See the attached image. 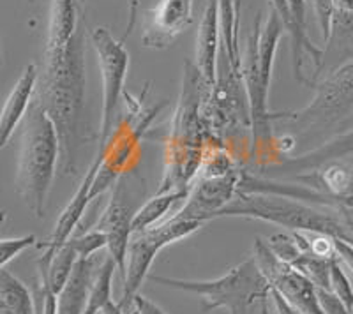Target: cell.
<instances>
[{
    "mask_svg": "<svg viewBox=\"0 0 353 314\" xmlns=\"http://www.w3.org/2000/svg\"><path fill=\"white\" fill-rule=\"evenodd\" d=\"M272 2V9L279 14L281 18L283 25H285V30L290 34V37H293L295 34V27H293V20H292V12H290L288 8V0H270Z\"/></svg>",
    "mask_w": 353,
    "mask_h": 314,
    "instance_id": "cell-29",
    "label": "cell"
},
{
    "mask_svg": "<svg viewBox=\"0 0 353 314\" xmlns=\"http://www.w3.org/2000/svg\"><path fill=\"white\" fill-rule=\"evenodd\" d=\"M90 43L97 55V64L103 78V106H101V125L97 156H106L112 140L117 109L124 96L125 78L129 69V53L125 43L115 39L108 28L96 27L90 32Z\"/></svg>",
    "mask_w": 353,
    "mask_h": 314,
    "instance_id": "cell-9",
    "label": "cell"
},
{
    "mask_svg": "<svg viewBox=\"0 0 353 314\" xmlns=\"http://www.w3.org/2000/svg\"><path fill=\"white\" fill-rule=\"evenodd\" d=\"M212 87L205 80L196 64H184L182 90L172 122V138L168 140L166 168L157 193L175 189H191L203 165L205 115H209Z\"/></svg>",
    "mask_w": 353,
    "mask_h": 314,
    "instance_id": "cell-2",
    "label": "cell"
},
{
    "mask_svg": "<svg viewBox=\"0 0 353 314\" xmlns=\"http://www.w3.org/2000/svg\"><path fill=\"white\" fill-rule=\"evenodd\" d=\"M106 256L96 254L92 258L78 260L77 266L72 270L71 279L68 281L62 293L59 295L57 314H83L85 306H87L88 291H90V286H92L96 272L103 265Z\"/></svg>",
    "mask_w": 353,
    "mask_h": 314,
    "instance_id": "cell-16",
    "label": "cell"
},
{
    "mask_svg": "<svg viewBox=\"0 0 353 314\" xmlns=\"http://www.w3.org/2000/svg\"><path fill=\"white\" fill-rule=\"evenodd\" d=\"M37 81H39V69H37V65H25L23 73L20 74L18 81L11 89L4 103V108H2V117H0V149H6L9 145V141L14 136V131L18 129V125L23 124L28 109H30L34 103V97H36Z\"/></svg>",
    "mask_w": 353,
    "mask_h": 314,
    "instance_id": "cell-13",
    "label": "cell"
},
{
    "mask_svg": "<svg viewBox=\"0 0 353 314\" xmlns=\"http://www.w3.org/2000/svg\"><path fill=\"white\" fill-rule=\"evenodd\" d=\"M0 314H11V313H9V311H6V309H2V307H0Z\"/></svg>",
    "mask_w": 353,
    "mask_h": 314,
    "instance_id": "cell-36",
    "label": "cell"
},
{
    "mask_svg": "<svg viewBox=\"0 0 353 314\" xmlns=\"http://www.w3.org/2000/svg\"><path fill=\"white\" fill-rule=\"evenodd\" d=\"M283 28L285 25L281 18L272 9L263 25H261V17L258 14L248 37L244 64L241 65V69L245 92H248L251 121L254 125V136L260 134L269 136V122L272 121V113L267 109V99H269L274 61L283 36Z\"/></svg>",
    "mask_w": 353,
    "mask_h": 314,
    "instance_id": "cell-6",
    "label": "cell"
},
{
    "mask_svg": "<svg viewBox=\"0 0 353 314\" xmlns=\"http://www.w3.org/2000/svg\"><path fill=\"white\" fill-rule=\"evenodd\" d=\"M230 314H248V309H233L230 311Z\"/></svg>",
    "mask_w": 353,
    "mask_h": 314,
    "instance_id": "cell-35",
    "label": "cell"
},
{
    "mask_svg": "<svg viewBox=\"0 0 353 314\" xmlns=\"http://www.w3.org/2000/svg\"><path fill=\"white\" fill-rule=\"evenodd\" d=\"M101 314H125V313H124V309L121 307V304L113 302L112 300V302L105 307V311H103Z\"/></svg>",
    "mask_w": 353,
    "mask_h": 314,
    "instance_id": "cell-32",
    "label": "cell"
},
{
    "mask_svg": "<svg viewBox=\"0 0 353 314\" xmlns=\"http://www.w3.org/2000/svg\"><path fill=\"white\" fill-rule=\"evenodd\" d=\"M314 9L316 23L320 27L321 39L325 43L330 36V27H332L334 12H336V0H311Z\"/></svg>",
    "mask_w": 353,
    "mask_h": 314,
    "instance_id": "cell-26",
    "label": "cell"
},
{
    "mask_svg": "<svg viewBox=\"0 0 353 314\" xmlns=\"http://www.w3.org/2000/svg\"><path fill=\"white\" fill-rule=\"evenodd\" d=\"M205 222L194 221V219H179L170 218L163 224L150 228L141 233H132L131 244L128 249V263H125L124 275V291L119 300L121 307L125 311L131 309L132 300L140 291L145 279L149 278L150 266L157 254L165 249L166 246H172L175 242L184 240L201 230Z\"/></svg>",
    "mask_w": 353,
    "mask_h": 314,
    "instance_id": "cell-8",
    "label": "cell"
},
{
    "mask_svg": "<svg viewBox=\"0 0 353 314\" xmlns=\"http://www.w3.org/2000/svg\"><path fill=\"white\" fill-rule=\"evenodd\" d=\"M61 166V141L50 115L32 103L21 124L17 159V193L36 218H43L48 194Z\"/></svg>",
    "mask_w": 353,
    "mask_h": 314,
    "instance_id": "cell-3",
    "label": "cell"
},
{
    "mask_svg": "<svg viewBox=\"0 0 353 314\" xmlns=\"http://www.w3.org/2000/svg\"><path fill=\"white\" fill-rule=\"evenodd\" d=\"M34 101L48 113L61 141V171L78 174L83 147L88 145L85 122V28L65 46L44 48Z\"/></svg>",
    "mask_w": 353,
    "mask_h": 314,
    "instance_id": "cell-1",
    "label": "cell"
},
{
    "mask_svg": "<svg viewBox=\"0 0 353 314\" xmlns=\"http://www.w3.org/2000/svg\"><path fill=\"white\" fill-rule=\"evenodd\" d=\"M253 258L269 282L270 290L279 291L295 309L302 314H325L318 288L302 272L283 262L261 238L254 240Z\"/></svg>",
    "mask_w": 353,
    "mask_h": 314,
    "instance_id": "cell-10",
    "label": "cell"
},
{
    "mask_svg": "<svg viewBox=\"0 0 353 314\" xmlns=\"http://www.w3.org/2000/svg\"><path fill=\"white\" fill-rule=\"evenodd\" d=\"M332 260L321 258V256L311 253V251H304V253H302L295 262L290 263V265H292L293 269H297L299 272H302L309 281L313 282L318 290L330 291V266H332Z\"/></svg>",
    "mask_w": 353,
    "mask_h": 314,
    "instance_id": "cell-21",
    "label": "cell"
},
{
    "mask_svg": "<svg viewBox=\"0 0 353 314\" xmlns=\"http://www.w3.org/2000/svg\"><path fill=\"white\" fill-rule=\"evenodd\" d=\"M132 193L129 187L128 175L121 177L112 191L108 203L99 213L96 224L92 228L103 231L108 237V254L115 262L117 270L125 275V263H128V249L132 238V219L137 213V207L132 203ZM88 228V230H92Z\"/></svg>",
    "mask_w": 353,
    "mask_h": 314,
    "instance_id": "cell-11",
    "label": "cell"
},
{
    "mask_svg": "<svg viewBox=\"0 0 353 314\" xmlns=\"http://www.w3.org/2000/svg\"><path fill=\"white\" fill-rule=\"evenodd\" d=\"M69 240L72 242V246L77 249L80 260L92 258V256L99 254V251L108 247V237H106V233L96 230V228L83 231V233L77 235L74 238H69Z\"/></svg>",
    "mask_w": 353,
    "mask_h": 314,
    "instance_id": "cell-24",
    "label": "cell"
},
{
    "mask_svg": "<svg viewBox=\"0 0 353 314\" xmlns=\"http://www.w3.org/2000/svg\"><path fill=\"white\" fill-rule=\"evenodd\" d=\"M219 218H244L269 222L302 233H320L352 242V218L345 209L307 205L301 200L277 194H239L216 213Z\"/></svg>",
    "mask_w": 353,
    "mask_h": 314,
    "instance_id": "cell-4",
    "label": "cell"
},
{
    "mask_svg": "<svg viewBox=\"0 0 353 314\" xmlns=\"http://www.w3.org/2000/svg\"><path fill=\"white\" fill-rule=\"evenodd\" d=\"M219 2V18H221V37L223 46L228 52L233 65L241 69V55H239V17L235 11L233 0H217Z\"/></svg>",
    "mask_w": 353,
    "mask_h": 314,
    "instance_id": "cell-22",
    "label": "cell"
},
{
    "mask_svg": "<svg viewBox=\"0 0 353 314\" xmlns=\"http://www.w3.org/2000/svg\"><path fill=\"white\" fill-rule=\"evenodd\" d=\"M78 260H80V256H78L77 249L72 246V242L69 240L68 244H64L61 249L57 251L55 256H53L48 269V278L39 282L46 284V286L59 297V295L62 293V290L65 288V284H68L69 279H71L72 270L77 266Z\"/></svg>",
    "mask_w": 353,
    "mask_h": 314,
    "instance_id": "cell-20",
    "label": "cell"
},
{
    "mask_svg": "<svg viewBox=\"0 0 353 314\" xmlns=\"http://www.w3.org/2000/svg\"><path fill=\"white\" fill-rule=\"evenodd\" d=\"M235 2V11H237V17H241V6H242V0H233Z\"/></svg>",
    "mask_w": 353,
    "mask_h": 314,
    "instance_id": "cell-34",
    "label": "cell"
},
{
    "mask_svg": "<svg viewBox=\"0 0 353 314\" xmlns=\"http://www.w3.org/2000/svg\"><path fill=\"white\" fill-rule=\"evenodd\" d=\"M0 307L11 314H36L28 288L8 269H0Z\"/></svg>",
    "mask_w": 353,
    "mask_h": 314,
    "instance_id": "cell-18",
    "label": "cell"
},
{
    "mask_svg": "<svg viewBox=\"0 0 353 314\" xmlns=\"http://www.w3.org/2000/svg\"><path fill=\"white\" fill-rule=\"evenodd\" d=\"M221 43H223V37H221L219 2L207 0L196 34V62L194 64L212 89L217 78Z\"/></svg>",
    "mask_w": 353,
    "mask_h": 314,
    "instance_id": "cell-14",
    "label": "cell"
},
{
    "mask_svg": "<svg viewBox=\"0 0 353 314\" xmlns=\"http://www.w3.org/2000/svg\"><path fill=\"white\" fill-rule=\"evenodd\" d=\"M321 300V307H323V313L325 314H352L341 302L336 295H332L330 291L318 290Z\"/></svg>",
    "mask_w": 353,
    "mask_h": 314,
    "instance_id": "cell-27",
    "label": "cell"
},
{
    "mask_svg": "<svg viewBox=\"0 0 353 314\" xmlns=\"http://www.w3.org/2000/svg\"><path fill=\"white\" fill-rule=\"evenodd\" d=\"M314 97L297 112L276 113L272 118L290 122L293 133L309 134L327 129L353 109V61L323 74L311 85Z\"/></svg>",
    "mask_w": 353,
    "mask_h": 314,
    "instance_id": "cell-7",
    "label": "cell"
},
{
    "mask_svg": "<svg viewBox=\"0 0 353 314\" xmlns=\"http://www.w3.org/2000/svg\"><path fill=\"white\" fill-rule=\"evenodd\" d=\"M37 246L36 235H23V237L2 238L0 240V269H8L9 262L18 258L25 249Z\"/></svg>",
    "mask_w": 353,
    "mask_h": 314,
    "instance_id": "cell-25",
    "label": "cell"
},
{
    "mask_svg": "<svg viewBox=\"0 0 353 314\" xmlns=\"http://www.w3.org/2000/svg\"><path fill=\"white\" fill-rule=\"evenodd\" d=\"M129 314H166V313L161 309L159 306L150 302L149 298L141 297V295L138 293L137 297H134V300H132V306L131 309H129Z\"/></svg>",
    "mask_w": 353,
    "mask_h": 314,
    "instance_id": "cell-28",
    "label": "cell"
},
{
    "mask_svg": "<svg viewBox=\"0 0 353 314\" xmlns=\"http://www.w3.org/2000/svg\"><path fill=\"white\" fill-rule=\"evenodd\" d=\"M270 300L274 302V307H276L277 314H302L301 311L295 309V307H293L292 304H290L288 300L279 293V291L270 290Z\"/></svg>",
    "mask_w": 353,
    "mask_h": 314,
    "instance_id": "cell-31",
    "label": "cell"
},
{
    "mask_svg": "<svg viewBox=\"0 0 353 314\" xmlns=\"http://www.w3.org/2000/svg\"><path fill=\"white\" fill-rule=\"evenodd\" d=\"M330 293L336 295L339 302L353 314V288L339 258H334L330 266Z\"/></svg>",
    "mask_w": 353,
    "mask_h": 314,
    "instance_id": "cell-23",
    "label": "cell"
},
{
    "mask_svg": "<svg viewBox=\"0 0 353 314\" xmlns=\"http://www.w3.org/2000/svg\"><path fill=\"white\" fill-rule=\"evenodd\" d=\"M353 154V129L343 134H337L332 140L325 141L323 145L316 147L311 152L297 157H288L277 165L283 174H311L330 163H337L343 157Z\"/></svg>",
    "mask_w": 353,
    "mask_h": 314,
    "instance_id": "cell-15",
    "label": "cell"
},
{
    "mask_svg": "<svg viewBox=\"0 0 353 314\" xmlns=\"http://www.w3.org/2000/svg\"><path fill=\"white\" fill-rule=\"evenodd\" d=\"M189 194H191V189H175L154 194L134 213L132 233H141L168 221L188 202Z\"/></svg>",
    "mask_w": 353,
    "mask_h": 314,
    "instance_id": "cell-17",
    "label": "cell"
},
{
    "mask_svg": "<svg viewBox=\"0 0 353 314\" xmlns=\"http://www.w3.org/2000/svg\"><path fill=\"white\" fill-rule=\"evenodd\" d=\"M194 0H159L145 12L141 45L150 50H166L193 23Z\"/></svg>",
    "mask_w": 353,
    "mask_h": 314,
    "instance_id": "cell-12",
    "label": "cell"
},
{
    "mask_svg": "<svg viewBox=\"0 0 353 314\" xmlns=\"http://www.w3.org/2000/svg\"><path fill=\"white\" fill-rule=\"evenodd\" d=\"M336 8L341 11L353 12V0H336Z\"/></svg>",
    "mask_w": 353,
    "mask_h": 314,
    "instance_id": "cell-33",
    "label": "cell"
},
{
    "mask_svg": "<svg viewBox=\"0 0 353 314\" xmlns=\"http://www.w3.org/2000/svg\"><path fill=\"white\" fill-rule=\"evenodd\" d=\"M150 281L159 286L200 295L205 313L214 309H249L253 304L269 300L270 297L269 282L253 256L230 269L225 275L209 281H189L165 275H150Z\"/></svg>",
    "mask_w": 353,
    "mask_h": 314,
    "instance_id": "cell-5",
    "label": "cell"
},
{
    "mask_svg": "<svg viewBox=\"0 0 353 314\" xmlns=\"http://www.w3.org/2000/svg\"><path fill=\"white\" fill-rule=\"evenodd\" d=\"M138 11H140V0H128V25H125V30L121 37V41H124V43L132 34V28L137 27Z\"/></svg>",
    "mask_w": 353,
    "mask_h": 314,
    "instance_id": "cell-30",
    "label": "cell"
},
{
    "mask_svg": "<svg viewBox=\"0 0 353 314\" xmlns=\"http://www.w3.org/2000/svg\"><path fill=\"white\" fill-rule=\"evenodd\" d=\"M115 270V262L108 254L103 265L96 272L92 286H90V291H88L87 306H85L83 314H101L105 311V307L112 302V281Z\"/></svg>",
    "mask_w": 353,
    "mask_h": 314,
    "instance_id": "cell-19",
    "label": "cell"
}]
</instances>
